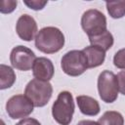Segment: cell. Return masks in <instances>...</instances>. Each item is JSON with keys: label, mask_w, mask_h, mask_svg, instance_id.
<instances>
[{"label": "cell", "mask_w": 125, "mask_h": 125, "mask_svg": "<svg viewBox=\"0 0 125 125\" xmlns=\"http://www.w3.org/2000/svg\"><path fill=\"white\" fill-rule=\"evenodd\" d=\"M89 41H90L91 45L98 46V47L102 48L103 50H104L105 52L112 47L113 42H114L113 36L108 30H105L104 32H103L99 35L89 37Z\"/></svg>", "instance_id": "13"}, {"label": "cell", "mask_w": 125, "mask_h": 125, "mask_svg": "<svg viewBox=\"0 0 125 125\" xmlns=\"http://www.w3.org/2000/svg\"><path fill=\"white\" fill-rule=\"evenodd\" d=\"M117 81H118V88L119 92L125 96V70H121L116 75Z\"/></svg>", "instance_id": "20"}, {"label": "cell", "mask_w": 125, "mask_h": 125, "mask_svg": "<svg viewBox=\"0 0 125 125\" xmlns=\"http://www.w3.org/2000/svg\"><path fill=\"white\" fill-rule=\"evenodd\" d=\"M54 72H55V67L51 60L45 57L36 58L32 66V74L35 79L42 81H49L53 78Z\"/></svg>", "instance_id": "10"}, {"label": "cell", "mask_w": 125, "mask_h": 125, "mask_svg": "<svg viewBox=\"0 0 125 125\" xmlns=\"http://www.w3.org/2000/svg\"><path fill=\"white\" fill-rule=\"evenodd\" d=\"M16 31L21 40L31 41L35 39L34 37H36L35 34L37 32V23L31 16L23 14L19 18L16 23Z\"/></svg>", "instance_id": "9"}, {"label": "cell", "mask_w": 125, "mask_h": 125, "mask_svg": "<svg viewBox=\"0 0 125 125\" xmlns=\"http://www.w3.org/2000/svg\"><path fill=\"white\" fill-rule=\"evenodd\" d=\"M105 5L111 18L120 19L125 16V1H108Z\"/></svg>", "instance_id": "16"}, {"label": "cell", "mask_w": 125, "mask_h": 125, "mask_svg": "<svg viewBox=\"0 0 125 125\" xmlns=\"http://www.w3.org/2000/svg\"><path fill=\"white\" fill-rule=\"evenodd\" d=\"M17 5H18L17 1H14V0H2L1 1L0 12L2 14H10L16 9Z\"/></svg>", "instance_id": "18"}, {"label": "cell", "mask_w": 125, "mask_h": 125, "mask_svg": "<svg viewBox=\"0 0 125 125\" xmlns=\"http://www.w3.org/2000/svg\"><path fill=\"white\" fill-rule=\"evenodd\" d=\"M64 45L63 33L55 26L43 27L35 37V47L42 53L54 54L62 49Z\"/></svg>", "instance_id": "1"}, {"label": "cell", "mask_w": 125, "mask_h": 125, "mask_svg": "<svg viewBox=\"0 0 125 125\" xmlns=\"http://www.w3.org/2000/svg\"><path fill=\"white\" fill-rule=\"evenodd\" d=\"M98 91L100 98L106 104H111L118 97V81L116 75L109 70H104L98 77Z\"/></svg>", "instance_id": "5"}, {"label": "cell", "mask_w": 125, "mask_h": 125, "mask_svg": "<svg viewBox=\"0 0 125 125\" xmlns=\"http://www.w3.org/2000/svg\"><path fill=\"white\" fill-rule=\"evenodd\" d=\"M74 113V102L72 94L62 91L59 94L52 106V115L60 125H69Z\"/></svg>", "instance_id": "2"}, {"label": "cell", "mask_w": 125, "mask_h": 125, "mask_svg": "<svg viewBox=\"0 0 125 125\" xmlns=\"http://www.w3.org/2000/svg\"><path fill=\"white\" fill-rule=\"evenodd\" d=\"M81 26L88 35V37L99 35L107 30L105 16L96 9L87 10L82 15Z\"/></svg>", "instance_id": "6"}, {"label": "cell", "mask_w": 125, "mask_h": 125, "mask_svg": "<svg viewBox=\"0 0 125 125\" xmlns=\"http://www.w3.org/2000/svg\"><path fill=\"white\" fill-rule=\"evenodd\" d=\"M23 3L30 9L38 11V10H42L45 5H47V1H41V0H24Z\"/></svg>", "instance_id": "19"}, {"label": "cell", "mask_w": 125, "mask_h": 125, "mask_svg": "<svg viewBox=\"0 0 125 125\" xmlns=\"http://www.w3.org/2000/svg\"><path fill=\"white\" fill-rule=\"evenodd\" d=\"M16 81V73L13 68L6 64H0V89H8L14 85Z\"/></svg>", "instance_id": "14"}, {"label": "cell", "mask_w": 125, "mask_h": 125, "mask_svg": "<svg viewBox=\"0 0 125 125\" xmlns=\"http://www.w3.org/2000/svg\"><path fill=\"white\" fill-rule=\"evenodd\" d=\"M16 125H41V123L35 118L26 117V118H23L22 120H21L20 122H18Z\"/></svg>", "instance_id": "21"}, {"label": "cell", "mask_w": 125, "mask_h": 125, "mask_svg": "<svg viewBox=\"0 0 125 125\" xmlns=\"http://www.w3.org/2000/svg\"><path fill=\"white\" fill-rule=\"evenodd\" d=\"M76 103L80 111L85 115L95 116L101 110L99 103L90 96H85V95L77 96Z\"/></svg>", "instance_id": "12"}, {"label": "cell", "mask_w": 125, "mask_h": 125, "mask_svg": "<svg viewBox=\"0 0 125 125\" xmlns=\"http://www.w3.org/2000/svg\"><path fill=\"white\" fill-rule=\"evenodd\" d=\"M100 125H124V118L118 111H105L98 120Z\"/></svg>", "instance_id": "15"}, {"label": "cell", "mask_w": 125, "mask_h": 125, "mask_svg": "<svg viewBox=\"0 0 125 125\" xmlns=\"http://www.w3.org/2000/svg\"><path fill=\"white\" fill-rule=\"evenodd\" d=\"M35 60L36 56L33 51L21 45L13 48L10 54V62L12 66L21 71H27L32 68Z\"/></svg>", "instance_id": "8"}, {"label": "cell", "mask_w": 125, "mask_h": 125, "mask_svg": "<svg viewBox=\"0 0 125 125\" xmlns=\"http://www.w3.org/2000/svg\"><path fill=\"white\" fill-rule=\"evenodd\" d=\"M62 71L69 76H79L89 67L85 54L82 50H71L65 53L61 61Z\"/></svg>", "instance_id": "4"}, {"label": "cell", "mask_w": 125, "mask_h": 125, "mask_svg": "<svg viewBox=\"0 0 125 125\" xmlns=\"http://www.w3.org/2000/svg\"><path fill=\"white\" fill-rule=\"evenodd\" d=\"M53 94V87L49 81L38 79L30 80L24 89V95L31 101L34 106L42 107L48 104Z\"/></svg>", "instance_id": "3"}, {"label": "cell", "mask_w": 125, "mask_h": 125, "mask_svg": "<svg viewBox=\"0 0 125 125\" xmlns=\"http://www.w3.org/2000/svg\"><path fill=\"white\" fill-rule=\"evenodd\" d=\"M113 64L120 69H125V48L117 51L113 57Z\"/></svg>", "instance_id": "17"}, {"label": "cell", "mask_w": 125, "mask_h": 125, "mask_svg": "<svg viewBox=\"0 0 125 125\" xmlns=\"http://www.w3.org/2000/svg\"><path fill=\"white\" fill-rule=\"evenodd\" d=\"M33 104L25 95H15L6 103V111L12 119L28 116L33 111Z\"/></svg>", "instance_id": "7"}, {"label": "cell", "mask_w": 125, "mask_h": 125, "mask_svg": "<svg viewBox=\"0 0 125 125\" xmlns=\"http://www.w3.org/2000/svg\"><path fill=\"white\" fill-rule=\"evenodd\" d=\"M77 125H100L99 122L93 121V120H81L77 123Z\"/></svg>", "instance_id": "22"}, {"label": "cell", "mask_w": 125, "mask_h": 125, "mask_svg": "<svg viewBox=\"0 0 125 125\" xmlns=\"http://www.w3.org/2000/svg\"><path fill=\"white\" fill-rule=\"evenodd\" d=\"M83 53L85 54L88 62V67H97L104 63L105 59V51L102 48L94 45H90L85 47L83 50Z\"/></svg>", "instance_id": "11"}]
</instances>
